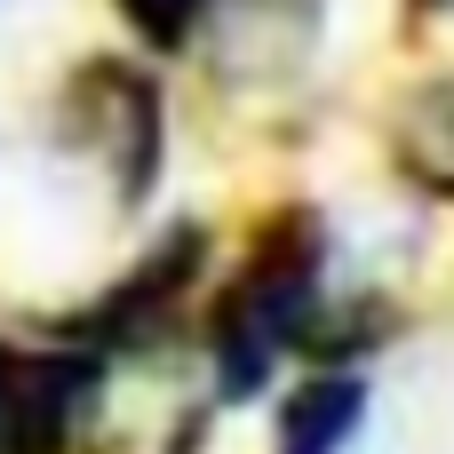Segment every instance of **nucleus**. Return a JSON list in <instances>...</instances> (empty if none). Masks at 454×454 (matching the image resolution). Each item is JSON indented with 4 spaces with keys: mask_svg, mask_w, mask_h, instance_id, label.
<instances>
[{
    "mask_svg": "<svg viewBox=\"0 0 454 454\" xmlns=\"http://www.w3.org/2000/svg\"><path fill=\"white\" fill-rule=\"evenodd\" d=\"M327 255L335 231L319 207H279L255 223L247 255L207 287L200 311V359L215 383V407H247L271 391L279 359H295L311 311L327 303Z\"/></svg>",
    "mask_w": 454,
    "mask_h": 454,
    "instance_id": "f257e3e1",
    "label": "nucleus"
},
{
    "mask_svg": "<svg viewBox=\"0 0 454 454\" xmlns=\"http://www.w3.org/2000/svg\"><path fill=\"white\" fill-rule=\"evenodd\" d=\"M207 415H215L207 359L176 327V335L96 351V383H88V415H80L72 447L80 454H192L207 439Z\"/></svg>",
    "mask_w": 454,
    "mask_h": 454,
    "instance_id": "f03ea898",
    "label": "nucleus"
},
{
    "mask_svg": "<svg viewBox=\"0 0 454 454\" xmlns=\"http://www.w3.org/2000/svg\"><path fill=\"white\" fill-rule=\"evenodd\" d=\"M64 128L112 176V207L136 215L152 200V184H160V152H168L160 80L136 56H88V64L64 72Z\"/></svg>",
    "mask_w": 454,
    "mask_h": 454,
    "instance_id": "7ed1b4c3",
    "label": "nucleus"
},
{
    "mask_svg": "<svg viewBox=\"0 0 454 454\" xmlns=\"http://www.w3.org/2000/svg\"><path fill=\"white\" fill-rule=\"evenodd\" d=\"M207 223H176L152 239L144 263H128L80 319H64V343H88V351H120V343H144V335H176L184 327V303L200 295L207 279Z\"/></svg>",
    "mask_w": 454,
    "mask_h": 454,
    "instance_id": "20e7f679",
    "label": "nucleus"
},
{
    "mask_svg": "<svg viewBox=\"0 0 454 454\" xmlns=\"http://www.w3.org/2000/svg\"><path fill=\"white\" fill-rule=\"evenodd\" d=\"M96 351L80 343H16L0 335V454H72L88 415Z\"/></svg>",
    "mask_w": 454,
    "mask_h": 454,
    "instance_id": "39448f33",
    "label": "nucleus"
},
{
    "mask_svg": "<svg viewBox=\"0 0 454 454\" xmlns=\"http://www.w3.org/2000/svg\"><path fill=\"white\" fill-rule=\"evenodd\" d=\"M367 423V375L359 367H311L279 415H271V454H343Z\"/></svg>",
    "mask_w": 454,
    "mask_h": 454,
    "instance_id": "423d86ee",
    "label": "nucleus"
},
{
    "mask_svg": "<svg viewBox=\"0 0 454 454\" xmlns=\"http://www.w3.org/2000/svg\"><path fill=\"white\" fill-rule=\"evenodd\" d=\"M391 168L423 192L454 207V72H431L399 96L391 112Z\"/></svg>",
    "mask_w": 454,
    "mask_h": 454,
    "instance_id": "0eeeda50",
    "label": "nucleus"
},
{
    "mask_svg": "<svg viewBox=\"0 0 454 454\" xmlns=\"http://www.w3.org/2000/svg\"><path fill=\"white\" fill-rule=\"evenodd\" d=\"M207 8H215V0H112V16L128 24V40H144L152 56L192 48L200 24H207Z\"/></svg>",
    "mask_w": 454,
    "mask_h": 454,
    "instance_id": "6e6552de",
    "label": "nucleus"
},
{
    "mask_svg": "<svg viewBox=\"0 0 454 454\" xmlns=\"http://www.w3.org/2000/svg\"><path fill=\"white\" fill-rule=\"evenodd\" d=\"M407 8H415V16H439V8H454V0H407Z\"/></svg>",
    "mask_w": 454,
    "mask_h": 454,
    "instance_id": "1a4fd4ad",
    "label": "nucleus"
}]
</instances>
